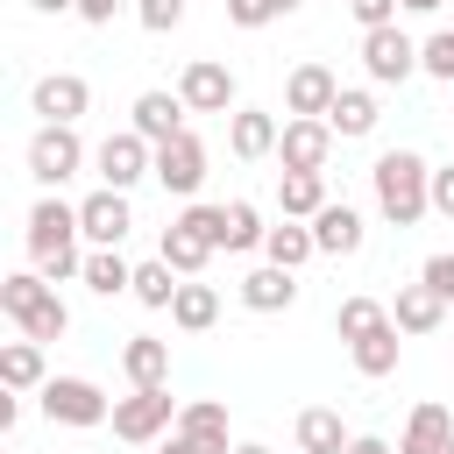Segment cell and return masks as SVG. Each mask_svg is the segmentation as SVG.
Returning a JSON list of instances; mask_svg holds the SVG:
<instances>
[{"label":"cell","mask_w":454,"mask_h":454,"mask_svg":"<svg viewBox=\"0 0 454 454\" xmlns=\"http://www.w3.org/2000/svg\"><path fill=\"white\" fill-rule=\"evenodd\" d=\"M369 184H376V206L390 227H419L433 213V163L419 149H383L369 163Z\"/></svg>","instance_id":"6da1fadb"},{"label":"cell","mask_w":454,"mask_h":454,"mask_svg":"<svg viewBox=\"0 0 454 454\" xmlns=\"http://www.w3.org/2000/svg\"><path fill=\"white\" fill-rule=\"evenodd\" d=\"M78 206H64L57 192H43L35 206H28V262L50 277V284H64V277H85V255H78Z\"/></svg>","instance_id":"7a4b0ae2"},{"label":"cell","mask_w":454,"mask_h":454,"mask_svg":"<svg viewBox=\"0 0 454 454\" xmlns=\"http://www.w3.org/2000/svg\"><path fill=\"white\" fill-rule=\"evenodd\" d=\"M0 312L28 333V340H64L71 333V305L57 298V284L28 262V270H14V277H0Z\"/></svg>","instance_id":"3957f363"},{"label":"cell","mask_w":454,"mask_h":454,"mask_svg":"<svg viewBox=\"0 0 454 454\" xmlns=\"http://www.w3.org/2000/svg\"><path fill=\"white\" fill-rule=\"evenodd\" d=\"M177 397H170V383L163 390H128V397H114V440H128V447H149V440H170L177 433Z\"/></svg>","instance_id":"277c9868"},{"label":"cell","mask_w":454,"mask_h":454,"mask_svg":"<svg viewBox=\"0 0 454 454\" xmlns=\"http://www.w3.org/2000/svg\"><path fill=\"white\" fill-rule=\"evenodd\" d=\"M35 404H43L50 426H106V419H114V404H106V390H99L92 376H50V383L35 390Z\"/></svg>","instance_id":"5b68a950"},{"label":"cell","mask_w":454,"mask_h":454,"mask_svg":"<svg viewBox=\"0 0 454 454\" xmlns=\"http://www.w3.org/2000/svg\"><path fill=\"white\" fill-rule=\"evenodd\" d=\"M78 170H85V142H78V128L43 121V128L28 135V177H35L43 192H57V184L78 177Z\"/></svg>","instance_id":"8992f818"},{"label":"cell","mask_w":454,"mask_h":454,"mask_svg":"<svg viewBox=\"0 0 454 454\" xmlns=\"http://www.w3.org/2000/svg\"><path fill=\"white\" fill-rule=\"evenodd\" d=\"M92 170H99V184H114V192H135L142 177H156V142L135 135V128H121V135H106V142L92 149Z\"/></svg>","instance_id":"52a82bcc"},{"label":"cell","mask_w":454,"mask_h":454,"mask_svg":"<svg viewBox=\"0 0 454 454\" xmlns=\"http://www.w3.org/2000/svg\"><path fill=\"white\" fill-rule=\"evenodd\" d=\"M362 71L376 78V85H404L411 71H419V43L390 21V28H362Z\"/></svg>","instance_id":"ba28073f"},{"label":"cell","mask_w":454,"mask_h":454,"mask_svg":"<svg viewBox=\"0 0 454 454\" xmlns=\"http://www.w3.org/2000/svg\"><path fill=\"white\" fill-rule=\"evenodd\" d=\"M333 142H340V135H333L319 114H284V135H277V163H284V170H326Z\"/></svg>","instance_id":"9c48e42d"},{"label":"cell","mask_w":454,"mask_h":454,"mask_svg":"<svg viewBox=\"0 0 454 454\" xmlns=\"http://www.w3.org/2000/svg\"><path fill=\"white\" fill-rule=\"evenodd\" d=\"M156 184L170 192V199H192L199 184H206V142L184 128V135H170V142H156Z\"/></svg>","instance_id":"30bf717a"},{"label":"cell","mask_w":454,"mask_h":454,"mask_svg":"<svg viewBox=\"0 0 454 454\" xmlns=\"http://www.w3.org/2000/svg\"><path fill=\"white\" fill-rule=\"evenodd\" d=\"M177 99H184L192 114H234V71H227L220 57H192L184 78H177Z\"/></svg>","instance_id":"8fae6325"},{"label":"cell","mask_w":454,"mask_h":454,"mask_svg":"<svg viewBox=\"0 0 454 454\" xmlns=\"http://www.w3.org/2000/svg\"><path fill=\"white\" fill-rule=\"evenodd\" d=\"M78 227H85V241H92V248H121V241H128V227H135V206H128V192L99 184L92 199H78Z\"/></svg>","instance_id":"7c38bea8"},{"label":"cell","mask_w":454,"mask_h":454,"mask_svg":"<svg viewBox=\"0 0 454 454\" xmlns=\"http://www.w3.org/2000/svg\"><path fill=\"white\" fill-rule=\"evenodd\" d=\"M28 106H35L43 121H64V128H78V114L92 106V85H85L78 71H50V78H35Z\"/></svg>","instance_id":"4fadbf2b"},{"label":"cell","mask_w":454,"mask_h":454,"mask_svg":"<svg viewBox=\"0 0 454 454\" xmlns=\"http://www.w3.org/2000/svg\"><path fill=\"white\" fill-rule=\"evenodd\" d=\"M277 114L270 106H234L227 114V149L241 156V163H262V156H277Z\"/></svg>","instance_id":"5bb4252c"},{"label":"cell","mask_w":454,"mask_h":454,"mask_svg":"<svg viewBox=\"0 0 454 454\" xmlns=\"http://www.w3.org/2000/svg\"><path fill=\"white\" fill-rule=\"evenodd\" d=\"M333 99H340V78H333L326 64H291V78H284V114H319V121H326Z\"/></svg>","instance_id":"9a60e30c"},{"label":"cell","mask_w":454,"mask_h":454,"mask_svg":"<svg viewBox=\"0 0 454 454\" xmlns=\"http://www.w3.org/2000/svg\"><path fill=\"white\" fill-rule=\"evenodd\" d=\"M362 213L348 206V199H326L319 213H312V241H319V255H355L362 248Z\"/></svg>","instance_id":"2e32d148"},{"label":"cell","mask_w":454,"mask_h":454,"mask_svg":"<svg viewBox=\"0 0 454 454\" xmlns=\"http://www.w3.org/2000/svg\"><path fill=\"white\" fill-rule=\"evenodd\" d=\"M241 305H248V312H291V305H298V270H284V262L248 270V277H241Z\"/></svg>","instance_id":"e0dca14e"},{"label":"cell","mask_w":454,"mask_h":454,"mask_svg":"<svg viewBox=\"0 0 454 454\" xmlns=\"http://www.w3.org/2000/svg\"><path fill=\"white\" fill-rule=\"evenodd\" d=\"M390 319H397V333H411V340H419V333H433V326L447 319V298H440L426 277H419V284H397V298H390Z\"/></svg>","instance_id":"ac0fdd59"},{"label":"cell","mask_w":454,"mask_h":454,"mask_svg":"<svg viewBox=\"0 0 454 454\" xmlns=\"http://www.w3.org/2000/svg\"><path fill=\"white\" fill-rule=\"evenodd\" d=\"M128 114H135V121H128L135 135L170 142V135H184V114H192V106H184L177 92H135V106H128Z\"/></svg>","instance_id":"d6986e66"},{"label":"cell","mask_w":454,"mask_h":454,"mask_svg":"<svg viewBox=\"0 0 454 454\" xmlns=\"http://www.w3.org/2000/svg\"><path fill=\"white\" fill-rule=\"evenodd\" d=\"M376 121H383V106H376V92H362V85H340V99L326 106V128H333L340 142L376 135Z\"/></svg>","instance_id":"ffe728a7"},{"label":"cell","mask_w":454,"mask_h":454,"mask_svg":"<svg viewBox=\"0 0 454 454\" xmlns=\"http://www.w3.org/2000/svg\"><path fill=\"white\" fill-rule=\"evenodd\" d=\"M156 255H163V262H170L177 277H199V270L213 262V241H206V234H199V227H192L184 213H177V220L163 227V241H156Z\"/></svg>","instance_id":"44dd1931"},{"label":"cell","mask_w":454,"mask_h":454,"mask_svg":"<svg viewBox=\"0 0 454 454\" xmlns=\"http://www.w3.org/2000/svg\"><path fill=\"white\" fill-rule=\"evenodd\" d=\"M121 369H128V383H135V390H163V383H170V340L135 333V340L121 348Z\"/></svg>","instance_id":"7402d4cb"},{"label":"cell","mask_w":454,"mask_h":454,"mask_svg":"<svg viewBox=\"0 0 454 454\" xmlns=\"http://www.w3.org/2000/svg\"><path fill=\"white\" fill-rule=\"evenodd\" d=\"M277 206L284 220H312L326 206V170H277Z\"/></svg>","instance_id":"603a6c76"},{"label":"cell","mask_w":454,"mask_h":454,"mask_svg":"<svg viewBox=\"0 0 454 454\" xmlns=\"http://www.w3.org/2000/svg\"><path fill=\"white\" fill-rule=\"evenodd\" d=\"M213 319H220V291L199 284V277H184L177 298H170V326H177V333H206Z\"/></svg>","instance_id":"cb8c5ba5"},{"label":"cell","mask_w":454,"mask_h":454,"mask_svg":"<svg viewBox=\"0 0 454 454\" xmlns=\"http://www.w3.org/2000/svg\"><path fill=\"white\" fill-rule=\"evenodd\" d=\"M348 426H340V411H326V404H305L298 411V454H348Z\"/></svg>","instance_id":"d4e9b609"},{"label":"cell","mask_w":454,"mask_h":454,"mask_svg":"<svg viewBox=\"0 0 454 454\" xmlns=\"http://www.w3.org/2000/svg\"><path fill=\"white\" fill-rule=\"evenodd\" d=\"M262 255H270V262H284V270H305V262L319 255V241H312V220H277V227L262 234Z\"/></svg>","instance_id":"484cf974"},{"label":"cell","mask_w":454,"mask_h":454,"mask_svg":"<svg viewBox=\"0 0 454 454\" xmlns=\"http://www.w3.org/2000/svg\"><path fill=\"white\" fill-rule=\"evenodd\" d=\"M0 383H7V390H43V383H50V369H43V340H28V333L7 340V348H0Z\"/></svg>","instance_id":"4316f807"},{"label":"cell","mask_w":454,"mask_h":454,"mask_svg":"<svg viewBox=\"0 0 454 454\" xmlns=\"http://www.w3.org/2000/svg\"><path fill=\"white\" fill-rule=\"evenodd\" d=\"M262 234H270V227H262V213H255L248 199H227V206H220V248H227V255L262 248Z\"/></svg>","instance_id":"83f0119b"},{"label":"cell","mask_w":454,"mask_h":454,"mask_svg":"<svg viewBox=\"0 0 454 454\" xmlns=\"http://www.w3.org/2000/svg\"><path fill=\"white\" fill-rule=\"evenodd\" d=\"M78 284H85L92 298H121V291H135V262H121V248H92Z\"/></svg>","instance_id":"f1b7e54d"},{"label":"cell","mask_w":454,"mask_h":454,"mask_svg":"<svg viewBox=\"0 0 454 454\" xmlns=\"http://www.w3.org/2000/svg\"><path fill=\"white\" fill-rule=\"evenodd\" d=\"M348 355H355V369H362V376H390V369H397V355H404L397 319H390V326H376V333H362V340H348Z\"/></svg>","instance_id":"f546056e"},{"label":"cell","mask_w":454,"mask_h":454,"mask_svg":"<svg viewBox=\"0 0 454 454\" xmlns=\"http://www.w3.org/2000/svg\"><path fill=\"white\" fill-rule=\"evenodd\" d=\"M454 433V411L447 404H411V419H404V440H397V454H426V447H440Z\"/></svg>","instance_id":"4dcf8cb0"},{"label":"cell","mask_w":454,"mask_h":454,"mask_svg":"<svg viewBox=\"0 0 454 454\" xmlns=\"http://www.w3.org/2000/svg\"><path fill=\"white\" fill-rule=\"evenodd\" d=\"M177 284H184V277H177V270L156 255V262H142V270H135V291H128V298H135V305H149V312H170Z\"/></svg>","instance_id":"1f68e13d"},{"label":"cell","mask_w":454,"mask_h":454,"mask_svg":"<svg viewBox=\"0 0 454 454\" xmlns=\"http://www.w3.org/2000/svg\"><path fill=\"white\" fill-rule=\"evenodd\" d=\"M376 326H390V305H376V298H362V291L333 305V333H340V340H362V333H376Z\"/></svg>","instance_id":"d6a6232c"},{"label":"cell","mask_w":454,"mask_h":454,"mask_svg":"<svg viewBox=\"0 0 454 454\" xmlns=\"http://www.w3.org/2000/svg\"><path fill=\"white\" fill-rule=\"evenodd\" d=\"M177 433H192V440H213V447H227V404L220 397H192L184 411H177ZM234 454V447H227Z\"/></svg>","instance_id":"836d02e7"},{"label":"cell","mask_w":454,"mask_h":454,"mask_svg":"<svg viewBox=\"0 0 454 454\" xmlns=\"http://www.w3.org/2000/svg\"><path fill=\"white\" fill-rule=\"evenodd\" d=\"M419 71L454 85V28H440V35H426V43H419Z\"/></svg>","instance_id":"e575fe53"},{"label":"cell","mask_w":454,"mask_h":454,"mask_svg":"<svg viewBox=\"0 0 454 454\" xmlns=\"http://www.w3.org/2000/svg\"><path fill=\"white\" fill-rule=\"evenodd\" d=\"M135 21H142L149 35H170V28L184 21V0H135Z\"/></svg>","instance_id":"d590c367"},{"label":"cell","mask_w":454,"mask_h":454,"mask_svg":"<svg viewBox=\"0 0 454 454\" xmlns=\"http://www.w3.org/2000/svg\"><path fill=\"white\" fill-rule=\"evenodd\" d=\"M227 21L234 28H270L277 21V0H227Z\"/></svg>","instance_id":"8d00e7d4"},{"label":"cell","mask_w":454,"mask_h":454,"mask_svg":"<svg viewBox=\"0 0 454 454\" xmlns=\"http://www.w3.org/2000/svg\"><path fill=\"white\" fill-rule=\"evenodd\" d=\"M397 7H404V0H348V14H355L362 28H390V21H397Z\"/></svg>","instance_id":"74e56055"},{"label":"cell","mask_w":454,"mask_h":454,"mask_svg":"<svg viewBox=\"0 0 454 454\" xmlns=\"http://www.w3.org/2000/svg\"><path fill=\"white\" fill-rule=\"evenodd\" d=\"M419 277H426V284L454 305V255H447V248H440V255H426V270H419Z\"/></svg>","instance_id":"f35d334b"},{"label":"cell","mask_w":454,"mask_h":454,"mask_svg":"<svg viewBox=\"0 0 454 454\" xmlns=\"http://www.w3.org/2000/svg\"><path fill=\"white\" fill-rule=\"evenodd\" d=\"M433 213H440V220H454V163H440V170H433Z\"/></svg>","instance_id":"ab89813d"},{"label":"cell","mask_w":454,"mask_h":454,"mask_svg":"<svg viewBox=\"0 0 454 454\" xmlns=\"http://www.w3.org/2000/svg\"><path fill=\"white\" fill-rule=\"evenodd\" d=\"M128 0H78V21H92V28H106L114 14H121Z\"/></svg>","instance_id":"60d3db41"},{"label":"cell","mask_w":454,"mask_h":454,"mask_svg":"<svg viewBox=\"0 0 454 454\" xmlns=\"http://www.w3.org/2000/svg\"><path fill=\"white\" fill-rule=\"evenodd\" d=\"M163 454H227V447H213V440H192V433H170V440H163Z\"/></svg>","instance_id":"b9f144b4"},{"label":"cell","mask_w":454,"mask_h":454,"mask_svg":"<svg viewBox=\"0 0 454 454\" xmlns=\"http://www.w3.org/2000/svg\"><path fill=\"white\" fill-rule=\"evenodd\" d=\"M348 454H397V447H390V440H376V433H355V440H348Z\"/></svg>","instance_id":"7bdbcfd3"},{"label":"cell","mask_w":454,"mask_h":454,"mask_svg":"<svg viewBox=\"0 0 454 454\" xmlns=\"http://www.w3.org/2000/svg\"><path fill=\"white\" fill-rule=\"evenodd\" d=\"M35 14H78V0H28Z\"/></svg>","instance_id":"ee69618b"},{"label":"cell","mask_w":454,"mask_h":454,"mask_svg":"<svg viewBox=\"0 0 454 454\" xmlns=\"http://www.w3.org/2000/svg\"><path fill=\"white\" fill-rule=\"evenodd\" d=\"M404 7H411V14H440V0H404Z\"/></svg>","instance_id":"f6af8a7d"},{"label":"cell","mask_w":454,"mask_h":454,"mask_svg":"<svg viewBox=\"0 0 454 454\" xmlns=\"http://www.w3.org/2000/svg\"><path fill=\"white\" fill-rule=\"evenodd\" d=\"M234 454H270V447H262V440H241V447H234Z\"/></svg>","instance_id":"bcb514c9"},{"label":"cell","mask_w":454,"mask_h":454,"mask_svg":"<svg viewBox=\"0 0 454 454\" xmlns=\"http://www.w3.org/2000/svg\"><path fill=\"white\" fill-rule=\"evenodd\" d=\"M298 7H305V0H277V14H298Z\"/></svg>","instance_id":"7dc6e473"},{"label":"cell","mask_w":454,"mask_h":454,"mask_svg":"<svg viewBox=\"0 0 454 454\" xmlns=\"http://www.w3.org/2000/svg\"><path fill=\"white\" fill-rule=\"evenodd\" d=\"M426 454H454V433H447V440H440V447H426Z\"/></svg>","instance_id":"c3c4849f"}]
</instances>
